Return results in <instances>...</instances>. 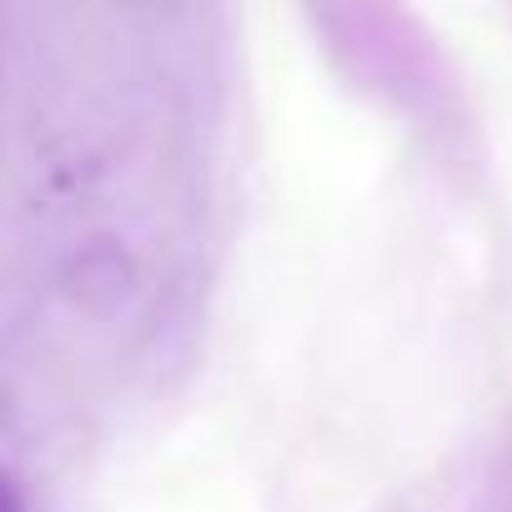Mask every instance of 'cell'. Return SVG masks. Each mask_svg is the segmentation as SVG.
<instances>
[{"instance_id":"cell-1","label":"cell","mask_w":512,"mask_h":512,"mask_svg":"<svg viewBox=\"0 0 512 512\" xmlns=\"http://www.w3.org/2000/svg\"><path fill=\"white\" fill-rule=\"evenodd\" d=\"M0 512H26V497H21L11 472H0Z\"/></svg>"}]
</instances>
